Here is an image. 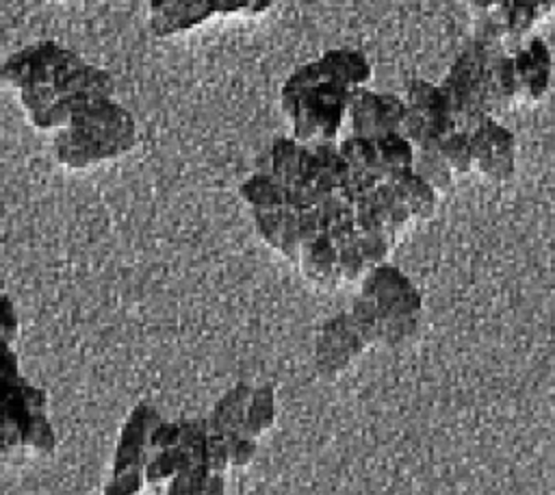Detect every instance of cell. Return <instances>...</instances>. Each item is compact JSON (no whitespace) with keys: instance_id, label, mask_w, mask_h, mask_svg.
Instances as JSON below:
<instances>
[{"instance_id":"cell-1","label":"cell","mask_w":555,"mask_h":495,"mask_svg":"<svg viewBox=\"0 0 555 495\" xmlns=\"http://www.w3.org/2000/svg\"><path fill=\"white\" fill-rule=\"evenodd\" d=\"M137 143L134 115L115 100L80 102L69 119L54 130L52 154L67 169H89L128 154Z\"/></svg>"},{"instance_id":"cell-2","label":"cell","mask_w":555,"mask_h":495,"mask_svg":"<svg viewBox=\"0 0 555 495\" xmlns=\"http://www.w3.org/2000/svg\"><path fill=\"white\" fill-rule=\"evenodd\" d=\"M113 93V76L106 69L87 63L80 54L74 52L43 80L22 89L17 100L30 126L37 130L54 132L69 119L72 111L80 102L108 98Z\"/></svg>"},{"instance_id":"cell-3","label":"cell","mask_w":555,"mask_h":495,"mask_svg":"<svg viewBox=\"0 0 555 495\" xmlns=\"http://www.w3.org/2000/svg\"><path fill=\"white\" fill-rule=\"evenodd\" d=\"M360 297H364L379 321V345H401L412 339L421 326L423 297L414 282L388 261L375 265L360 280Z\"/></svg>"},{"instance_id":"cell-4","label":"cell","mask_w":555,"mask_h":495,"mask_svg":"<svg viewBox=\"0 0 555 495\" xmlns=\"http://www.w3.org/2000/svg\"><path fill=\"white\" fill-rule=\"evenodd\" d=\"M353 96L356 93L327 80V76L321 82L297 91H280V106L288 119L291 137L306 145L340 141L338 135L347 124Z\"/></svg>"},{"instance_id":"cell-5","label":"cell","mask_w":555,"mask_h":495,"mask_svg":"<svg viewBox=\"0 0 555 495\" xmlns=\"http://www.w3.org/2000/svg\"><path fill=\"white\" fill-rule=\"evenodd\" d=\"M475 15V39L516 48L553 13L555 0H466Z\"/></svg>"},{"instance_id":"cell-6","label":"cell","mask_w":555,"mask_h":495,"mask_svg":"<svg viewBox=\"0 0 555 495\" xmlns=\"http://www.w3.org/2000/svg\"><path fill=\"white\" fill-rule=\"evenodd\" d=\"M438 85L449 102L457 128L468 130L486 115H492L486 96V48L481 41L470 39L453 59Z\"/></svg>"},{"instance_id":"cell-7","label":"cell","mask_w":555,"mask_h":495,"mask_svg":"<svg viewBox=\"0 0 555 495\" xmlns=\"http://www.w3.org/2000/svg\"><path fill=\"white\" fill-rule=\"evenodd\" d=\"M403 100L405 119L401 135H405L414 148L438 145L451 130L457 128L440 85L425 78H414L408 82Z\"/></svg>"},{"instance_id":"cell-8","label":"cell","mask_w":555,"mask_h":495,"mask_svg":"<svg viewBox=\"0 0 555 495\" xmlns=\"http://www.w3.org/2000/svg\"><path fill=\"white\" fill-rule=\"evenodd\" d=\"M473 172L490 182H507L516 172V137L496 115H486L468 130Z\"/></svg>"},{"instance_id":"cell-9","label":"cell","mask_w":555,"mask_h":495,"mask_svg":"<svg viewBox=\"0 0 555 495\" xmlns=\"http://www.w3.org/2000/svg\"><path fill=\"white\" fill-rule=\"evenodd\" d=\"M369 347L349 310H343L319 326L314 334V367L321 378H338Z\"/></svg>"},{"instance_id":"cell-10","label":"cell","mask_w":555,"mask_h":495,"mask_svg":"<svg viewBox=\"0 0 555 495\" xmlns=\"http://www.w3.org/2000/svg\"><path fill=\"white\" fill-rule=\"evenodd\" d=\"M405 119V100L403 96L388 91H373L369 87L360 89L347 113L349 135L377 139L390 132H401Z\"/></svg>"},{"instance_id":"cell-11","label":"cell","mask_w":555,"mask_h":495,"mask_svg":"<svg viewBox=\"0 0 555 495\" xmlns=\"http://www.w3.org/2000/svg\"><path fill=\"white\" fill-rule=\"evenodd\" d=\"M512 59L518 104L540 102L548 93L553 80V54L548 43L542 37L531 35L512 48Z\"/></svg>"},{"instance_id":"cell-12","label":"cell","mask_w":555,"mask_h":495,"mask_svg":"<svg viewBox=\"0 0 555 495\" xmlns=\"http://www.w3.org/2000/svg\"><path fill=\"white\" fill-rule=\"evenodd\" d=\"M74 54L72 48L59 41H37L15 50L2 65V80L13 91H22L26 87L37 85L43 80L52 69L65 63Z\"/></svg>"},{"instance_id":"cell-13","label":"cell","mask_w":555,"mask_h":495,"mask_svg":"<svg viewBox=\"0 0 555 495\" xmlns=\"http://www.w3.org/2000/svg\"><path fill=\"white\" fill-rule=\"evenodd\" d=\"M160 419V412L152 404H137L130 410L117 439L111 473L145 471V465L152 456L150 436Z\"/></svg>"},{"instance_id":"cell-14","label":"cell","mask_w":555,"mask_h":495,"mask_svg":"<svg viewBox=\"0 0 555 495\" xmlns=\"http://www.w3.org/2000/svg\"><path fill=\"white\" fill-rule=\"evenodd\" d=\"M150 28L158 37L189 33L217 15V0H145Z\"/></svg>"},{"instance_id":"cell-15","label":"cell","mask_w":555,"mask_h":495,"mask_svg":"<svg viewBox=\"0 0 555 495\" xmlns=\"http://www.w3.org/2000/svg\"><path fill=\"white\" fill-rule=\"evenodd\" d=\"M256 234L278 254L288 258L291 263L299 261V252L304 245L299 211L295 208H275V211H254L251 213Z\"/></svg>"},{"instance_id":"cell-16","label":"cell","mask_w":555,"mask_h":495,"mask_svg":"<svg viewBox=\"0 0 555 495\" xmlns=\"http://www.w3.org/2000/svg\"><path fill=\"white\" fill-rule=\"evenodd\" d=\"M297 265L306 280L321 289H334L343 282L338 250L327 232H321L301 245Z\"/></svg>"},{"instance_id":"cell-17","label":"cell","mask_w":555,"mask_h":495,"mask_svg":"<svg viewBox=\"0 0 555 495\" xmlns=\"http://www.w3.org/2000/svg\"><path fill=\"white\" fill-rule=\"evenodd\" d=\"M327 80L336 82L338 87L347 89L349 93H358L366 87V82L373 76V67L364 52L356 48H334L325 50L319 56Z\"/></svg>"},{"instance_id":"cell-18","label":"cell","mask_w":555,"mask_h":495,"mask_svg":"<svg viewBox=\"0 0 555 495\" xmlns=\"http://www.w3.org/2000/svg\"><path fill=\"white\" fill-rule=\"evenodd\" d=\"M386 182L397 191V195L408 206L414 221H425L434 217V213L438 211L440 193L427 180H423L414 169L399 172L390 176Z\"/></svg>"},{"instance_id":"cell-19","label":"cell","mask_w":555,"mask_h":495,"mask_svg":"<svg viewBox=\"0 0 555 495\" xmlns=\"http://www.w3.org/2000/svg\"><path fill=\"white\" fill-rule=\"evenodd\" d=\"M254 386L238 382L230 386L212 406L208 412V428L215 434L230 436L234 432H243V421H245V410L249 404Z\"/></svg>"},{"instance_id":"cell-20","label":"cell","mask_w":555,"mask_h":495,"mask_svg":"<svg viewBox=\"0 0 555 495\" xmlns=\"http://www.w3.org/2000/svg\"><path fill=\"white\" fill-rule=\"evenodd\" d=\"M288 187L269 172H256L241 185V198L249 211H275L288 206Z\"/></svg>"},{"instance_id":"cell-21","label":"cell","mask_w":555,"mask_h":495,"mask_svg":"<svg viewBox=\"0 0 555 495\" xmlns=\"http://www.w3.org/2000/svg\"><path fill=\"white\" fill-rule=\"evenodd\" d=\"M338 145H340V152H343L345 161L349 163L353 176L364 178V180H373V182H384L375 139L347 135L338 141Z\"/></svg>"},{"instance_id":"cell-22","label":"cell","mask_w":555,"mask_h":495,"mask_svg":"<svg viewBox=\"0 0 555 495\" xmlns=\"http://www.w3.org/2000/svg\"><path fill=\"white\" fill-rule=\"evenodd\" d=\"M165 495H225V473L193 465L167 482Z\"/></svg>"},{"instance_id":"cell-23","label":"cell","mask_w":555,"mask_h":495,"mask_svg":"<svg viewBox=\"0 0 555 495\" xmlns=\"http://www.w3.org/2000/svg\"><path fill=\"white\" fill-rule=\"evenodd\" d=\"M375 145H377V156H379L384 180H388L390 176H395L399 172L414 167L416 148L405 135L390 132V135L377 137Z\"/></svg>"},{"instance_id":"cell-24","label":"cell","mask_w":555,"mask_h":495,"mask_svg":"<svg viewBox=\"0 0 555 495\" xmlns=\"http://www.w3.org/2000/svg\"><path fill=\"white\" fill-rule=\"evenodd\" d=\"M423 180H427L440 195L449 193L455 185V174L447 165L442 152L438 145H427V148H416L414 154V167H412Z\"/></svg>"},{"instance_id":"cell-25","label":"cell","mask_w":555,"mask_h":495,"mask_svg":"<svg viewBox=\"0 0 555 495\" xmlns=\"http://www.w3.org/2000/svg\"><path fill=\"white\" fill-rule=\"evenodd\" d=\"M275 421V391L271 384H260L254 386L247 410H245V421H243V432L260 439L264 432L271 430Z\"/></svg>"},{"instance_id":"cell-26","label":"cell","mask_w":555,"mask_h":495,"mask_svg":"<svg viewBox=\"0 0 555 495\" xmlns=\"http://www.w3.org/2000/svg\"><path fill=\"white\" fill-rule=\"evenodd\" d=\"M189 467H193L191 456L184 452V447L176 445L169 449L152 452L145 465V478H147V484H167Z\"/></svg>"},{"instance_id":"cell-27","label":"cell","mask_w":555,"mask_h":495,"mask_svg":"<svg viewBox=\"0 0 555 495\" xmlns=\"http://www.w3.org/2000/svg\"><path fill=\"white\" fill-rule=\"evenodd\" d=\"M447 165L455 174V178H462L473 172V148H470V137L466 130L455 128L451 130L440 143H438Z\"/></svg>"},{"instance_id":"cell-28","label":"cell","mask_w":555,"mask_h":495,"mask_svg":"<svg viewBox=\"0 0 555 495\" xmlns=\"http://www.w3.org/2000/svg\"><path fill=\"white\" fill-rule=\"evenodd\" d=\"M373 198H375V202H377V206H379L384 219L388 221V226L397 232V237L414 221L412 215H410V211H408V206L401 202V198L397 195V191H395L386 180L375 187Z\"/></svg>"},{"instance_id":"cell-29","label":"cell","mask_w":555,"mask_h":495,"mask_svg":"<svg viewBox=\"0 0 555 495\" xmlns=\"http://www.w3.org/2000/svg\"><path fill=\"white\" fill-rule=\"evenodd\" d=\"M54 445H56V434L48 419V412L33 415L22 432L20 447H28L35 454H52Z\"/></svg>"},{"instance_id":"cell-30","label":"cell","mask_w":555,"mask_h":495,"mask_svg":"<svg viewBox=\"0 0 555 495\" xmlns=\"http://www.w3.org/2000/svg\"><path fill=\"white\" fill-rule=\"evenodd\" d=\"M145 484H147L145 471L111 473L108 482L104 484V493L102 495H139Z\"/></svg>"},{"instance_id":"cell-31","label":"cell","mask_w":555,"mask_h":495,"mask_svg":"<svg viewBox=\"0 0 555 495\" xmlns=\"http://www.w3.org/2000/svg\"><path fill=\"white\" fill-rule=\"evenodd\" d=\"M228 439V449H230V465L232 467H245L254 460L258 452V439L245 434V432H234Z\"/></svg>"},{"instance_id":"cell-32","label":"cell","mask_w":555,"mask_h":495,"mask_svg":"<svg viewBox=\"0 0 555 495\" xmlns=\"http://www.w3.org/2000/svg\"><path fill=\"white\" fill-rule=\"evenodd\" d=\"M275 0H217V15H245L256 17L267 13Z\"/></svg>"},{"instance_id":"cell-33","label":"cell","mask_w":555,"mask_h":495,"mask_svg":"<svg viewBox=\"0 0 555 495\" xmlns=\"http://www.w3.org/2000/svg\"><path fill=\"white\" fill-rule=\"evenodd\" d=\"M150 445H152V452L169 449V447L180 445V421L160 419V421L156 423V428L152 430Z\"/></svg>"},{"instance_id":"cell-34","label":"cell","mask_w":555,"mask_h":495,"mask_svg":"<svg viewBox=\"0 0 555 495\" xmlns=\"http://www.w3.org/2000/svg\"><path fill=\"white\" fill-rule=\"evenodd\" d=\"M20 332V321H17V310L11 302V297L4 293L2 295V339L7 343V347H11V343L15 341Z\"/></svg>"},{"instance_id":"cell-35","label":"cell","mask_w":555,"mask_h":495,"mask_svg":"<svg viewBox=\"0 0 555 495\" xmlns=\"http://www.w3.org/2000/svg\"><path fill=\"white\" fill-rule=\"evenodd\" d=\"M553 408H555V395H553Z\"/></svg>"}]
</instances>
